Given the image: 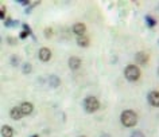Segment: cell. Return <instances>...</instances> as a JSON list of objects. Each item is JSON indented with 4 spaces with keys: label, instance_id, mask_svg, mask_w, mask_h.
<instances>
[{
    "label": "cell",
    "instance_id": "obj_1",
    "mask_svg": "<svg viewBox=\"0 0 159 137\" xmlns=\"http://www.w3.org/2000/svg\"><path fill=\"white\" fill-rule=\"evenodd\" d=\"M120 121L124 126H135L138 122V114L134 110H124L120 116Z\"/></svg>",
    "mask_w": 159,
    "mask_h": 137
},
{
    "label": "cell",
    "instance_id": "obj_2",
    "mask_svg": "<svg viewBox=\"0 0 159 137\" xmlns=\"http://www.w3.org/2000/svg\"><path fill=\"white\" fill-rule=\"evenodd\" d=\"M124 75H125V78L128 81L135 82V81H138L139 78H140V70L138 69V66L129 65V66H127V67L124 69Z\"/></svg>",
    "mask_w": 159,
    "mask_h": 137
},
{
    "label": "cell",
    "instance_id": "obj_3",
    "mask_svg": "<svg viewBox=\"0 0 159 137\" xmlns=\"http://www.w3.org/2000/svg\"><path fill=\"white\" fill-rule=\"evenodd\" d=\"M98 108H100V102L96 97L89 96L84 100V109L88 113H94L96 110H98Z\"/></svg>",
    "mask_w": 159,
    "mask_h": 137
},
{
    "label": "cell",
    "instance_id": "obj_4",
    "mask_svg": "<svg viewBox=\"0 0 159 137\" xmlns=\"http://www.w3.org/2000/svg\"><path fill=\"white\" fill-rule=\"evenodd\" d=\"M147 100H148V104L154 108H159V92L157 90H152V92L148 93V97H147Z\"/></svg>",
    "mask_w": 159,
    "mask_h": 137
},
{
    "label": "cell",
    "instance_id": "obj_5",
    "mask_svg": "<svg viewBox=\"0 0 159 137\" xmlns=\"http://www.w3.org/2000/svg\"><path fill=\"white\" fill-rule=\"evenodd\" d=\"M51 58V50L47 49V47H42L41 50H39V59L43 61V62H47L50 61Z\"/></svg>",
    "mask_w": 159,
    "mask_h": 137
},
{
    "label": "cell",
    "instance_id": "obj_6",
    "mask_svg": "<svg viewBox=\"0 0 159 137\" xmlns=\"http://www.w3.org/2000/svg\"><path fill=\"white\" fill-rule=\"evenodd\" d=\"M19 108H20V110H22V113H23L25 116L31 114V113H33V110H34V105L31 104V102H22Z\"/></svg>",
    "mask_w": 159,
    "mask_h": 137
},
{
    "label": "cell",
    "instance_id": "obj_7",
    "mask_svg": "<svg viewBox=\"0 0 159 137\" xmlns=\"http://www.w3.org/2000/svg\"><path fill=\"white\" fill-rule=\"evenodd\" d=\"M85 31H86V26L84 23H77V24L73 26V32L75 35H78V36H82L85 34Z\"/></svg>",
    "mask_w": 159,
    "mask_h": 137
},
{
    "label": "cell",
    "instance_id": "obj_8",
    "mask_svg": "<svg viewBox=\"0 0 159 137\" xmlns=\"http://www.w3.org/2000/svg\"><path fill=\"white\" fill-rule=\"evenodd\" d=\"M10 116H11V118H12V120H20L25 114L22 113L20 108H19V106H15V108H12V109L10 110Z\"/></svg>",
    "mask_w": 159,
    "mask_h": 137
},
{
    "label": "cell",
    "instance_id": "obj_9",
    "mask_svg": "<svg viewBox=\"0 0 159 137\" xmlns=\"http://www.w3.org/2000/svg\"><path fill=\"white\" fill-rule=\"evenodd\" d=\"M69 67L71 70H77L81 67V59L77 57H70L69 58Z\"/></svg>",
    "mask_w": 159,
    "mask_h": 137
},
{
    "label": "cell",
    "instance_id": "obj_10",
    "mask_svg": "<svg viewBox=\"0 0 159 137\" xmlns=\"http://www.w3.org/2000/svg\"><path fill=\"white\" fill-rule=\"evenodd\" d=\"M135 59H136L138 63L146 65V63H147V61H148V55H147L144 51H139L136 55H135Z\"/></svg>",
    "mask_w": 159,
    "mask_h": 137
},
{
    "label": "cell",
    "instance_id": "obj_11",
    "mask_svg": "<svg viewBox=\"0 0 159 137\" xmlns=\"http://www.w3.org/2000/svg\"><path fill=\"white\" fill-rule=\"evenodd\" d=\"M2 136L3 137H12L14 136V129L10 125H4L2 128Z\"/></svg>",
    "mask_w": 159,
    "mask_h": 137
},
{
    "label": "cell",
    "instance_id": "obj_12",
    "mask_svg": "<svg viewBox=\"0 0 159 137\" xmlns=\"http://www.w3.org/2000/svg\"><path fill=\"white\" fill-rule=\"evenodd\" d=\"M77 45L80 46V47H88V46H89V38L85 36V35L78 36L77 38Z\"/></svg>",
    "mask_w": 159,
    "mask_h": 137
},
{
    "label": "cell",
    "instance_id": "obj_13",
    "mask_svg": "<svg viewBox=\"0 0 159 137\" xmlns=\"http://www.w3.org/2000/svg\"><path fill=\"white\" fill-rule=\"evenodd\" d=\"M49 83H50V86H53V88H58V86L61 85V81H59V78L57 75H50Z\"/></svg>",
    "mask_w": 159,
    "mask_h": 137
},
{
    "label": "cell",
    "instance_id": "obj_14",
    "mask_svg": "<svg viewBox=\"0 0 159 137\" xmlns=\"http://www.w3.org/2000/svg\"><path fill=\"white\" fill-rule=\"evenodd\" d=\"M146 23H147V26L148 27H155L157 26V20H155L152 16H150V15H147L146 16Z\"/></svg>",
    "mask_w": 159,
    "mask_h": 137
},
{
    "label": "cell",
    "instance_id": "obj_15",
    "mask_svg": "<svg viewBox=\"0 0 159 137\" xmlns=\"http://www.w3.org/2000/svg\"><path fill=\"white\" fill-rule=\"evenodd\" d=\"M4 24L6 27H14V26H16V22H14V19H11V18H7Z\"/></svg>",
    "mask_w": 159,
    "mask_h": 137
},
{
    "label": "cell",
    "instance_id": "obj_16",
    "mask_svg": "<svg viewBox=\"0 0 159 137\" xmlns=\"http://www.w3.org/2000/svg\"><path fill=\"white\" fill-rule=\"evenodd\" d=\"M31 70H33V67H31L30 63H25V65H23V73H25V74H30Z\"/></svg>",
    "mask_w": 159,
    "mask_h": 137
},
{
    "label": "cell",
    "instance_id": "obj_17",
    "mask_svg": "<svg viewBox=\"0 0 159 137\" xmlns=\"http://www.w3.org/2000/svg\"><path fill=\"white\" fill-rule=\"evenodd\" d=\"M131 137H146L144 135H143V133L140 132V131H135L132 135H131Z\"/></svg>",
    "mask_w": 159,
    "mask_h": 137
},
{
    "label": "cell",
    "instance_id": "obj_18",
    "mask_svg": "<svg viewBox=\"0 0 159 137\" xmlns=\"http://www.w3.org/2000/svg\"><path fill=\"white\" fill-rule=\"evenodd\" d=\"M51 35H53V30H51V28H46L45 30V36L46 38H51Z\"/></svg>",
    "mask_w": 159,
    "mask_h": 137
},
{
    "label": "cell",
    "instance_id": "obj_19",
    "mask_svg": "<svg viewBox=\"0 0 159 137\" xmlns=\"http://www.w3.org/2000/svg\"><path fill=\"white\" fill-rule=\"evenodd\" d=\"M0 18L6 19V7L4 6H2V10H0Z\"/></svg>",
    "mask_w": 159,
    "mask_h": 137
},
{
    "label": "cell",
    "instance_id": "obj_20",
    "mask_svg": "<svg viewBox=\"0 0 159 137\" xmlns=\"http://www.w3.org/2000/svg\"><path fill=\"white\" fill-rule=\"evenodd\" d=\"M23 30H25L26 32H29L30 35H33V31H31V27H29V26L26 24V23H25V24H23Z\"/></svg>",
    "mask_w": 159,
    "mask_h": 137
},
{
    "label": "cell",
    "instance_id": "obj_21",
    "mask_svg": "<svg viewBox=\"0 0 159 137\" xmlns=\"http://www.w3.org/2000/svg\"><path fill=\"white\" fill-rule=\"evenodd\" d=\"M7 42H8V43H10V45H15V43H16V38L8 36V38H7Z\"/></svg>",
    "mask_w": 159,
    "mask_h": 137
},
{
    "label": "cell",
    "instance_id": "obj_22",
    "mask_svg": "<svg viewBox=\"0 0 159 137\" xmlns=\"http://www.w3.org/2000/svg\"><path fill=\"white\" fill-rule=\"evenodd\" d=\"M18 62H19V58L18 57H11V63H12L14 66H16Z\"/></svg>",
    "mask_w": 159,
    "mask_h": 137
},
{
    "label": "cell",
    "instance_id": "obj_23",
    "mask_svg": "<svg viewBox=\"0 0 159 137\" xmlns=\"http://www.w3.org/2000/svg\"><path fill=\"white\" fill-rule=\"evenodd\" d=\"M29 32H26V31H22V32L20 34H19V38H20V39H26L27 36H29Z\"/></svg>",
    "mask_w": 159,
    "mask_h": 137
},
{
    "label": "cell",
    "instance_id": "obj_24",
    "mask_svg": "<svg viewBox=\"0 0 159 137\" xmlns=\"http://www.w3.org/2000/svg\"><path fill=\"white\" fill-rule=\"evenodd\" d=\"M37 4H39V3H34V6H37ZM30 11H31V7H29V8H27V11H26V12H27V14H29V12H30Z\"/></svg>",
    "mask_w": 159,
    "mask_h": 137
},
{
    "label": "cell",
    "instance_id": "obj_25",
    "mask_svg": "<svg viewBox=\"0 0 159 137\" xmlns=\"http://www.w3.org/2000/svg\"><path fill=\"white\" fill-rule=\"evenodd\" d=\"M31 137H39L38 135H33V136H31Z\"/></svg>",
    "mask_w": 159,
    "mask_h": 137
},
{
    "label": "cell",
    "instance_id": "obj_26",
    "mask_svg": "<svg viewBox=\"0 0 159 137\" xmlns=\"http://www.w3.org/2000/svg\"><path fill=\"white\" fill-rule=\"evenodd\" d=\"M80 137H86V136H80Z\"/></svg>",
    "mask_w": 159,
    "mask_h": 137
}]
</instances>
